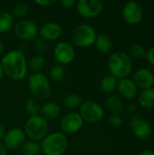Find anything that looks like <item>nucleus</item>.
<instances>
[{
  "label": "nucleus",
  "instance_id": "72a5a7b5",
  "mask_svg": "<svg viewBox=\"0 0 154 155\" xmlns=\"http://www.w3.org/2000/svg\"><path fill=\"white\" fill-rule=\"evenodd\" d=\"M55 3V0H34V4L42 7H48Z\"/></svg>",
  "mask_w": 154,
  "mask_h": 155
},
{
  "label": "nucleus",
  "instance_id": "f257e3e1",
  "mask_svg": "<svg viewBox=\"0 0 154 155\" xmlns=\"http://www.w3.org/2000/svg\"><path fill=\"white\" fill-rule=\"evenodd\" d=\"M1 65L4 75L14 81L23 80L28 71V63L23 51L10 50L1 59Z\"/></svg>",
  "mask_w": 154,
  "mask_h": 155
},
{
  "label": "nucleus",
  "instance_id": "2eb2a0df",
  "mask_svg": "<svg viewBox=\"0 0 154 155\" xmlns=\"http://www.w3.org/2000/svg\"><path fill=\"white\" fill-rule=\"evenodd\" d=\"M133 81L137 88L142 89V91L153 88L154 74L148 68H139L133 74Z\"/></svg>",
  "mask_w": 154,
  "mask_h": 155
},
{
  "label": "nucleus",
  "instance_id": "dca6fc26",
  "mask_svg": "<svg viewBox=\"0 0 154 155\" xmlns=\"http://www.w3.org/2000/svg\"><path fill=\"white\" fill-rule=\"evenodd\" d=\"M38 34L45 42L58 40L63 34V27L55 22H46L39 28Z\"/></svg>",
  "mask_w": 154,
  "mask_h": 155
},
{
  "label": "nucleus",
  "instance_id": "5701e85b",
  "mask_svg": "<svg viewBox=\"0 0 154 155\" xmlns=\"http://www.w3.org/2000/svg\"><path fill=\"white\" fill-rule=\"evenodd\" d=\"M117 83H118V79L115 78L113 75L108 74L102 78L100 82V88L103 93L111 94L116 90Z\"/></svg>",
  "mask_w": 154,
  "mask_h": 155
},
{
  "label": "nucleus",
  "instance_id": "9d476101",
  "mask_svg": "<svg viewBox=\"0 0 154 155\" xmlns=\"http://www.w3.org/2000/svg\"><path fill=\"white\" fill-rule=\"evenodd\" d=\"M76 10L84 18H94L103 10V3L101 0H79L76 2Z\"/></svg>",
  "mask_w": 154,
  "mask_h": 155
},
{
  "label": "nucleus",
  "instance_id": "6e6552de",
  "mask_svg": "<svg viewBox=\"0 0 154 155\" xmlns=\"http://www.w3.org/2000/svg\"><path fill=\"white\" fill-rule=\"evenodd\" d=\"M13 31L15 35L24 41L34 40L39 32V27L37 26L36 23L31 19H21L15 23Z\"/></svg>",
  "mask_w": 154,
  "mask_h": 155
},
{
  "label": "nucleus",
  "instance_id": "a878e982",
  "mask_svg": "<svg viewBox=\"0 0 154 155\" xmlns=\"http://www.w3.org/2000/svg\"><path fill=\"white\" fill-rule=\"evenodd\" d=\"M66 76V71L65 68L61 64H54L51 67L49 70V78L53 82L59 83L62 82Z\"/></svg>",
  "mask_w": 154,
  "mask_h": 155
},
{
  "label": "nucleus",
  "instance_id": "0eeeda50",
  "mask_svg": "<svg viewBox=\"0 0 154 155\" xmlns=\"http://www.w3.org/2000/svg\"><path fill=\"white\" fill-rule=\"evenodd\" d=\"M78 114L83 121L88 124H96L104 116V111L103 107L94 101L83 102L79 107Z\"/></svg>",
  "mask_w": 154,
  "mask_h": 155
},
{
  "label": "nucleus",
  "instance_id": "20e7f679",
  "mask_svg": "<svg viewBox=\"0 0 154 155\" xmlns=\"http://www.w3.org/2000/svg\"><path fill=\"white\" fill-rule=\"evenodd\" d=\"M40 145L44 155H64L68 147V139L62 132H54L48 134Z\"/></svg>",
  "mask_w": 154,
  "mask_h": 155
},
{
  "label": "nucleus",
  "instance_id": "39448f33",
  "mask_svg": "<svg viewBox=\"0 0 154 155\" xmlns=\"http://www.w3.org/2000/svg\"><path fill=\"white\" fill-rule=\"evenodd\" d=\"M24 132L31 141H42L49 133L48 122L41 115L29 117L25 124Z\"/></svg>",
  "mask_w": 154,
  "mask_h": 155
},
{
  "label": "nucleus",
  "instance_id": "4c0bfd02",
  "mask_svg": "<svg viewBox=\"0 0 154 155\" xmlns=\"http://www.w3.org/2000/svg\"><path fill=\"white\" fill-rule=\"evenodd\" d=\"M139 155H154V151L151 150H145L143 152H142Z\"/></svg>",
  "mask_w": 154,
  "mask_h": 155
},
{
  "label": "nucleus",
  "instance_id": "412c9836",
  "mask_svg": "<svg viewBox=\"0 0 154 155\" xmlns=\"http://www.w3.org/2000/svg\"><path fill=\"white\" fill-rule=\"evenodd\" d=\"M139 104L145 109H149L154 106V88L143 90L138 95Z\"/></svg>",
  "mask_w": 154,
  "mask_h": 155
},
{
  "label": "nucleus",
  "instance_id": "cd10ccee",
  "mask_svg": "<svg viewBox=\"0 0 154 155\" xmlns=\"http://www.w3.org/2000/svg\"><path fill=\"white\" fill-rule=\"evenodd\" d=\"M30 12V7L26 3L24 2H20L17 3L12 10V15L14 16V18H17L19 20L21 19H25L28 14Z\"/></svg>",
  "mask_w": 154,
  "mask_h": 155
},
{
  "label": "nucleus",
  "instance_id": "bb28decb",
  "mask_svg": "<svg viewBox=\"0 0 154 155\" xmlns=\"http://www.w3.org/2000/svg\"><path fill=\"white\" fill-rule=\"evenodd\" d=\"M20 149L23 155H39L40 153H42L41 145L38 143V142L31 140L25 142Z\"/></svg>",
  "mask_w": 154,
  "mask_h": 155
},
{
  "label": "nucleus",
  "instance_id": "a19ab883",
  "mask_svg": "<svg viewBox=\"0 0 154 155\" xmlns=\"http://www.w3.org/2000/svg\"><path fill=\"white\" fill-rule=\"evenodd\" d=\"M4 76V73H3V69H2V65H1V62H0V81L2 80Z\"/></svg>",
  "mask_w": 154,
  "mask_h": 155
},
{
  "label": "nucleus",
  "instance_id": "e433bc0d",
  "mask_svg": "<svg viewBox=\"0 0 154 155\" xmlns=\"http://www.w3.org/2000/svg\"><path fill=\"white\" fill-rule=\"evenodd\" d=\"M0 155H7V150L2 143H0Z\"/></svg>",
  "mask_w": 154,
  "mask_h": 155
},
{
  "label": "nucleus",
  "instance_id": "4468645a",
  "mask_svg": "<svg viewBox=\"0 0 154 155\" xmlns=\"http://www.w3.org/2000/svg\"><path fill=\"white\" fill-rule=\"evenodd\" d=\"M130 126L133 135L140 140H146L152 134V126L150 123L142 117H132L130 120Z\"/></svg>",
  "mask_w": 154,
  "mask_h": 155
},
{
  "label": "nucleus",
  "instance_id": "ddd939ff",
  "mask_svg": "<svg viewBox=\"0 0 154 155\" xmlns=\"http://www.w3.org/2000/svg\"><path fill=\"white\" fill-rule=\"evenodd\" d=\"M25 139L26 136L24 130L19 127H14L5 133L2 143L6 150L14 151L21 148L25 143Z\"/></svg>",
  "mask_w": 154,
  "mask_h": 155
},
{
  "label": "nucleus",
  "instance_id": "7ed1b4c3",
  "mask_svg": "<svg viewBox=\"0 0 154 155\" xmlns=\"http://www.w3.org/2000/svg\"><path fill=\"white\" fill-rule=\"evenodd\" d=\"M27 86L33 98L38 102L46 101L51 95V84L49 78L43 73L32 74L28 77Z\"/></svg>",
  "mask_w": 154,
  "mask_h": 155
},
{
  "label": "nucleus",
  "instance_id": "473e14b6",
  "mask_svg": "<svg viewBox=\"0 0 154 155\" xmlns=\"http://www.w3.org/2000/svg\"><path fill=\"white\" fill-rule=\"evenodd\" d=\"M145 59L147 60V62L154 66V46L151 47L149 50H146V55H145Z\"/></svg>",
  "mask_w": 154,
  "mask_h": 155
},
{
  "label": "nucleus",
  "instance_id": "393cba45",
  "mask_svg": "<svg viewBox=\"0 0 154 155\" xmlns=\"http://www.w3.org/2000/svg\"><path fill=\"white\" fill-rule=\"evenodd\" d=\"M82 104H83V100L81 96H79L76 94H69L63 99L64 106L69 110L79 109Z\"/></svg>",
  "mask_w": 154,
  "mask_h": 155
},
{
  "label": "nucleus",
  "instance_id": "f8f14e48",
  "mask_svg": "<svg viewBox=\"0 0 154 155\" xmlns=\"http://www.w3.org/2000/svg\"><path fill=\"white\" fill-rule=\"evenodd\" d=\"M84 121L78 113L71 112L64 114L60 121V129L64 134L78 133L84 126Z\"/></svg>",
  "mask_w": 154,
  "mask_h": 155
},
{
  "label": "nucleus",
  "instance_id": "ea45409f",
  "mask_svg": "<svg viewBox=\"0 0 154 155\" xmlns=\"http://www.w3.org/2000/svg\"><path fill=\"white\" fill-rule=\"evenodd\" d=\"M135 109H136V107H135L134 104H130V105H128V111H129V112H134Z\"/></svg>",
  "mask_w": 154,
  "mask_h": 155
},
{
  "label": "nucleus",
  "instance_id": "b1692460",
  "mask_svg": "<svg viewBox=\"0 0 154 155\" xmlns=\"http://www.w3.org/2000/svg\"><path fill=\"white\" fill-rule=\"evenodd\" d=\"M45 64V58L42 54L34 55L28 63V70L32 72V74L41 73L44 66Z\"/></svg>",
  "mask_w": 154,
  "mask_h": 155
},
{
  "label": "nucleus",
  "instance_id": "6ab92c4d",
  "mask_svg": "<svg viewBox=\"0 0 154 155\" xmlns=\"http://www.w3.org/2000/svg\"><path fill=\"white\" fill-rule=\"evenodd\" d=\"M97 51L101 54H110L113 49V41L106 34H99L96 36L94 45Z\"/></svg>",
  "mask_w": 154,
  "mask_h": 155
},
{
  "label": "nucleus",
  "instance_id": "c756f323",
  "mask_svg": "<svg viewBox=\"0 0 154 155\" xmlns=\"http://www.w3.org/2000/svg\"><path fill=\"white\" fill-rule=\"evenodd\" d=\"M129 56L133 57L136 60H142L145 58L146 50L140 44H133L129 49Z\"/></svg>",
  "mask_w": 154,
  "mask_h": 155
},
{
  "label": "nucleus",
  "instance_id": "f03ea898",
  "mask_svg": "<svg viewBox=\"0 0 154 155\" xmlns=\"http://www.w3.org/2000/svg\"><path fill=\"white\" fill-rule=\"evenodd\" d=\"M107 67L110 74L115 78H126L132 73V58L124 51H115L111 54L107 61Z\"/></svg>",
  "mask_w": 154,
  "mask_h": 155
},
{
  "label": "nucleus",
  "instance_id": "c85d7f7f",
  "mask_svg": "<svg viewBox=\"0 0 154 155\" xmlns=\"http://www.w3.org/2000/svg\"><path fill=\"white\" fill-rule=\"evenodd\" d=\"M25 112L29 115V117H32V116L39 115L41 105H40L39 102L37 100H35L34 98H29L25 102Z\"/></svg>",
  "mask_w": 154,
  "mask_h": 155
},
{
  "label": "nucleus",
  "instance_id": "7c9ffc66",
  "mask_svg": "<svg viewBox=\"0 0 154 155\" xmlns=\"http://www.w3.org/2000/svg\"><path fill=\"white\" fill-rule=\"evenodd\" d=\"M34 50L37 53V54H44L47 50V42L43 40L41 37H35L33 40L32 43Z\"/></svg>",
  "mask_w": 154,
  "mask_h": 155
},
{
  "label": "nucleus",
  "instance_id": "2f4dec72",
  "mask_svg": "<svg viewBox=\"0 0 154 155\" xmlns=\"http://www.w3.org/2000/svg\"><path fill=\"white\" fill-rule=\"evenodd\" d=\"M109 124L114 127V128H120L123 125V120L121 117V115H116V114H112L108 120Z\"/></svg>",
  "mask_w": 154,
  "mask_h": 155
},
{
  "label": "nucleus",
  "instance_id": "9b49d317",
  "mask_svg": "<svg viewBox=\"0 0 154 155\" xmlns=\"http://www.w3.org/2000/svg\"><path fill=\"white\" fill-rule=\"evenodd\" d=\"M122 15L126 24L131 25H138L143 18V8L140 3L129 1L123 5Z\"/></svg>",
  "mask_w": 154,
  "mask_h": 155
},
{
  "label": "nucleus",
  "instance_id": "58836bf2",
  "mask_svg": "<svg viewBox=\"0 0 154 155\" xmlns=\"http://www.w3.org/2000/svg\"><path fill=\"white\" fill-rule=\"evenodd\" d=\"M4 51H5V45H4V42L0 39V56L3 54Z\"/></svg>",
  "mask_w": 154,
  "mask_h": 155
},
{
  "label": "nucleus",
  "instance_id": "f704fd0d",
  "mask_svg": "<svg viewBox=\"0 0 154 155\" xmlns=\"http://www.w3.org/2000/svg\"><path fill=\"white\" fill-rule=\"evenodd\" d=\"M60 4L63 7L68 8V9L76 6V1H74V0H62V1H60Z\"/></svg>",
  "mask_w": 154,
  "mask_h": 155
},
{
  "label": "nucleus",
  "instance_id": "4be33fe9",
  "mask_svg": "<svg viewBox=\"0 0 154 155\" xmlns=\"http://www.w3.org/2000/svg\"><path fill=\"white\" fill-rule=\"evenodd\" d=\"M15 18L11 13L7 11H0V34L6 33L13 29Z\"/></svg>",
  "mask_w": 154,
  "mask_h": 155
},
{
  "label": "nucleus",
  "instance_id": "423d86ee",
  "mask_svg": "<svg viewBox=\"0 0 154 155\" xmlns=\"http://www.w3.org/2000/svg\"><path fill=\"white\" fill-rule=\"evenodd\" d=\"M97 33L93 26L88 24H81L75 26L71 35L72 45L81 48L90 47L94 45Z\"/></svg>",
  "mask_w": 154,
  "mask_h": 155
},
{
  "label": "nucleus",
  "instance_id": "f3484780",
  "mask_svg": "<svg viewBox=\"0 0 154 155\" xmlns=\"http://www.w3.org/2000/svg\"><path fill=\"white\" fill-rule=\"evenodd\" d=\"M116 90L119 94L126 100H133L138 94L137 86L133 83V79H130L128 77L118 80Z\"/></svg>",
  "mask_w": 154,
  "mask_h": 155
},
{
  "label": "nucleus",
  "instance_id": "a211bd4d",
  "mask_svg": "<svg viewBox=\"0 0 154 155\" xmlns=\"http://www.w3.org/2000/svg\"><path fill=\"white\" fill-rule=\"evenodd\" d=\"M61 114V107L55 102H46L41 105L40 114L43 118L47 120H54Z\"/></svg>",
  "mask_w": 154,
  "mask_h": 155
},
{
  "label": "nucleus",
  "instance_id": "c9c22d12",
  "mask_svg": "<svg viewBox=\"0 0 154 155\" xmlns=\"http://www.w3.org/2000/svg\"><path fill=\"white\" fill-rule=\"evenodd\" d=\"M5 128L4 126V124L2 123H0V143H2L4 137H5Z\"/></svg>",
  "mask_w": 154,
  "mask_h": 155
},
{
  "label": "nucleus",
  "instance_id": "aec40b11",
  "mask_svg": "<svg viewBox=\"0 0 154 155\" xmlns=\"http://www.w3.org/2000/svg\"><path fill=\"white\" fill-rule=\"evenodd\" d=\"M105 105L113 114L121 115L125 111V106L122 99L116 95L108 96L105 101Z\"/></svg>",
  "mask_w": 154,
  "mask_h": 155
},
{
  "label": "nucleus",
  "instance_id": "1a4fd4ad",
  "mask_svg": "<svg viewBox=\"0 0 154 155\" xmlns=\"http://www.w3.org/2000/svg\"><path fill=\"white\" fill-rule=\"evenodd\" d=\"M54 57L58 64L67 65L75 58V49L74 45L68 42H59L54 48Z\"/></svg>",
  "mask_w": 154,
  "mask_h": 155
}]
</instances>
